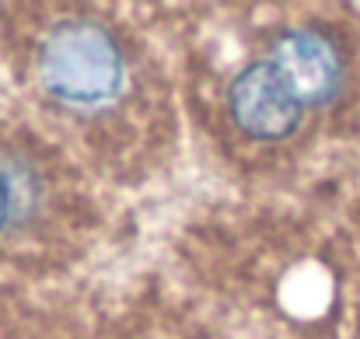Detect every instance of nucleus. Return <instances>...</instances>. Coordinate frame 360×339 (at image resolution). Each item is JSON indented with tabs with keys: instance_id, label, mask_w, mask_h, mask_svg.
Listing matches in <instances>:
<instances>
[{
	"instance_id": "1",
	"label": "nucleus",
	"mask_w": 360,
	"mask_h": 339,
	"mask_svg": "<svg viewBox=\"0 0 360 339\" xmlns=\"http://www.w3.org/2000/svg\"><path fill=\"white\" fill-rule=\"evenodd\" d=\"M42 88L74 109H102L122 88V53L98 21H63L39 49Z\"/></svg>"
},
{
	"instance_id": "2",
	"label": "nucleus",
	"mask_w": 360,
	"mask_h": 339,
	"mask_svg": "<svg viewBox=\"0 0 360 339\" xmlns=\"http://www.w3.org/2000/svg\"><path fill=\"white\" fill-rule=\"evenodd\" d=\"M231 115L248 136L283 140L297 129L304 98L273 60H259L245 67L231 84Z\"/></svg>"
},
{
	"instance_id": "3",
	"label": "nucleus",
	"mask_w": 360,
	"mask_h": 339,
	"mask_svg": "<svg viewBox=\"0 0 360 339\" xmlns=\"http://www.w3.org/2000/svg\"><path fill=\"white\" fill-rule=\"evenodd\" d=\"M273 63L294 81L304 105H329L343 88L340 49L311 28H297V32L280 35L273 46Z\"/></svg>"
},
{
	"instance_id": "4",
	"label": "nucleus",
	"mask_w": 360,
	"mask_h": 339,
	"mask_svg": "<svg viewBox=\"0 0 360 339\" xmlns=\"http://www.w3.org/2000/svg\"><path fill=\"white\" fill-rule=\"evenodd\" d=\"M7 210H11V196H7V186H4V179H0V227L7 221Z\"/></svg>"
}]
</instances>
